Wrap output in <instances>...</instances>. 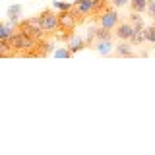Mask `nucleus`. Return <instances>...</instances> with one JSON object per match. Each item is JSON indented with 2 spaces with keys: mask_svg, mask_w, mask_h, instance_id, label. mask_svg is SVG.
<instances>
[{
  "mask_svg": "<svg viewBox=\"0 0 155 155\" xmlns=\"http://www.w3.org/2000/svg\"><path fill=\"white\" fill-rule=\"evenodd\" d=\"M128 21L134 25L136 31H143V29H145V25H143V18L140 16V12H132V14L128 16Z\"/></svg>",
  "mask_w": 155,
  "mask_h": 155,
  "instance_id": "nucleus-8",
  "label": "nucleus"
},
{
  "mask_svg": "<svg viewBox=\"0 0 155 155\" xmlns=\"http://www.w3.org/2000/svg\"><path fill=\"white\" fill-rule=\"evenodd\" d=\"M145 14L147 18H151L155 21V0H147V8H145Z\"/></svg>",
  "mask_w": 155,
  "mask_h": 155,
  "instance_id": "nucleus-13",
  "label": "nucleus"
},
{
  "mask_svg": "<svg viewBox=\"0 0 155 155\" xmlns=\"http://www.w3.org/2000/svg\"><path fill=\"white\" fill-rule=\"evenodd\" d=\"M143 37H145V41H149L151 45H155V23L143 29Z\"/></svg>",
  "mask_w": 155,
  "mask_h": 155,
  "instance_id": "nucleus-11",
  "label": "nucleus"
},
{
  "mask_svg": "<svg viewBox=\"0 0 155 155\" xmlns=\"http://www.w3.org/2000/svg\"><path fill=\"white\" fill-rule=\"evenodd\" d=\"M130 10L132 12H145V8H147V0H130Z\"/></svg>",
  "mask_w": 155,
  "mask_h": 155,
  "instance_id": "nucleus-10",
  "label": "nucleus"
},
{
  "mask_svg": "<svg viewBox=\"0 0 155 155\" xmlns=\"http://www.w3.org/2000/svg\"><path fill=\"white\" fill-rule=\"evenodd\" d=\"M95 21L99 23V25H103V27L114 29V27L120 23V16H118V12H116V8H114V6H110V8H107L105 12L95 19Z\"/></svg>",
  "mask_w": 155,
  "mask_h": 155,
  "instance_id": "nucleus-4",
  "label": "nucleus"
},
{
  "mask_svg": "<svg viewBox=\"0 0 155 155\" xmlns=\"http://www.w3.org/2000/svg\"><path fill=\"white\" fill-rule=\"evenodd\" d=\"M39 27L45 31L47 37H56V31H58V14H54L51 8L43 10L39 16H35Z\"/></svg>",
  "mask_w": 155,
  "mask_h": 155,
  "instance_id": "nucleus-2",
  "label": "nucleus"
},
{
  "mask_svg": "<svg viewBox=\"0 0 155 155\" xmlns=\"http://www.w3.org/2000/svg\"><path fill=\"white\" fill-rule=\"evenodd\" d=\"M78 2H84V0H76V2H74V4H78Z\"/></svg>",
  "mask_w": 155,
  "mask_h": 155,
  "instance_id": "nucleus-18",
  "label": "nucleus"
},
{
  "mask_svg": "<svg viewBox=\"0 0 155 155\" xmlns=\"http://www.w3.org/2000/svg\"><path fill=\"white\" fill-rule=\"evenodd\" d=\"M6 41L12 47L14 54L21 56V58H43L51 52V45L45 39H33L19 31H14Z\"/></svg>",
  "mask_w": 155,
  "mask_h": 155,
  "instance_id": "nucleus-1",
  "label": "nucleus"
},
{
  "mask_svg": "<svg viewBox=\"0 0 155 155\" xmlns=\"http://www.w3.org/2000/svg\"><path fill=\"white\" fill-rule=\"evenodd\" d=\"M12 33H14V31H12L10 27H6L4 23H0V39H2V41H6V39L12 35Z\"/></svg>",
  "mask_w": 155,
  "mask_h": 155,
  "instance_id": "nucleus-14",
  "label": "nucleus"
},
{
  "mask_svg": "<svg viewBox=\"0 0 155 155\" xmlns=\"http://www.w3.org/2000/svg\"><path fill=\"white\" fill-rule=\"evenodd\" d=\"M128 2H130V0H110V4H113L114 8H122L124 4H128Z\"/></svg>",
  "mask_w": 155,
  "mask_h": 155,
  "instance_id": "nucleus-15",
  "label": "nucleus"
},
{
  "mask_svg": "<svg viewBox=\"0 0 155 155\" xmlns=\"http://www.w3.org/2000/svg\"><path fill=\"white\" fill-rule=\"evenodd\" d=\"M16 29L19 33H23V35L27 37H33V39H45V31H43L41 27H39L37 19L35 18H29V19H21V21H18Z\"/></svg>",
  "mask_w": 155,
  "mask_h": 155,
  "instance_id": "nucleus-3",
  "label": "nucleus"
},
{
  "mask_svg": "<svg viewBox=\"0 0 155 155\" xmlns=\"http://www.w3.org/2000/svg\"><path fill=\"white\" fill-rule=\"evenodd\" d=\"M54 6L58 10H70L72 8V4H64V2H54Z\"/></svg>",
  "mask_w": 155,
  "mask_h": 155,
  "instance_id": "nucleus-16",
  "label": "nucleus"
},
{
  "mask_svg": "<svg viewBox=\"0 0 155 155\" xmlns=\"http://www.w3.org/2000/svg\"><path fill=\"white\" fill-rule=\"evenodd\" d=\"M4 45H6V41H2V39H0V48H2Z\"/></svg>",
  "mask_w": 155,
  "mask_h": 155,
  "instance_id": "nucleus-17",
  "label": "nucleus"
},
{
  "mask_svg": "<svg viewBox=\"0 0 155 155\" xmlns=\"http://www.w3.org/2000/svg\"><path fill=\"white\" fill-rule=\"evenodd\" d=\"M85 47H87V45H85V41H84V39H80V37H76V35L70 39V45H68V48H70L72 54H76L78 51H84Z\"/></svg>",
  "mask_w": 155,
  "mask_h": 155,
  "instance_id": "nucleus-9",
  "label": "nucleus"
},
{
  "mask_svg": "<svg viewBox=\"0 0 155 155\" xmlns=\"http://www.w3.org/2000/svg\"><path fill=\"white\" fill-rule=\"evenodd\" d=\"M113 37H114L113 29L103 27V25L95 27V39H97V41H113Z\"/></svg>",
  "mask_w": 155,
  "mask_h": 155,
  "instance_id": "nucleus-7",
  "label": "nucleus"
},
{
  "mask_svg": "<svg viewBox=\"0 0 155 155\" xmlns=\"http://www.w3.org/2000/svg\"><path fill=\"white\" fill-rule=\"evenodd\" d=\"M134 25L130 21H120L118 25L114 27V37H118L120 41H130L132 39V35H134Z\"/></svg>",
  "mask_w": 155,
  "mask_h": 155,
  "instance_id": "nucleus-5",
  "label": "nucleus"
},
{
  "mask_svg": "<svg viewBox=\"0 0 155 155\" xmlns=\"http://www.w3.org/2000/svg\"><path fill=\"white\" fill-rule=\"evenodd\" d=\"M114 56H126V58L136 56L134 45H132L130 41H120L118 45H116V48H114Z\"/></svg>",
  "mask_w": 155,
  "mask_h": 155,
  "instance_id": "nucleus-6",
  "label": "nucleus"
},
{
  "mask_svg": "<svg viewBox=\"0 0 155 155\" xmlns=\"http://www.w3.org/2000/svg\"><path fill=\"white\" fill-rule=\"evenodd\" d=\"M143 41H145V37H143V31H134V35H132V39H130V43H132L134 47L142 45Z\"/></svg>",
  "mask_w": 155,
  "mask_h": 155,
  "instance_id": "nucleus-12",
  "label": "nucleus"
}]
</instances>
